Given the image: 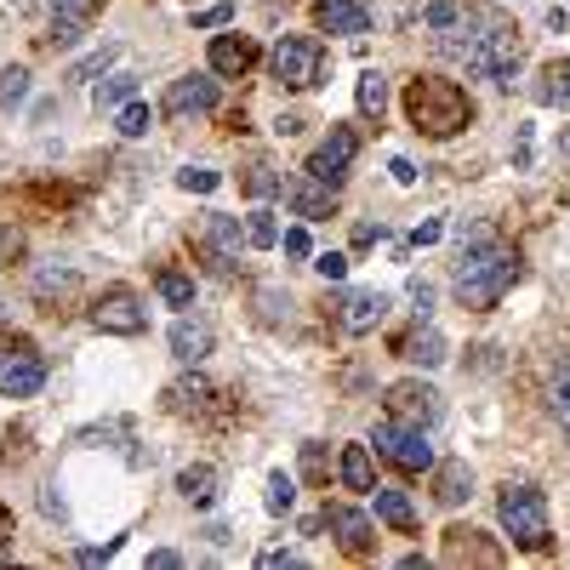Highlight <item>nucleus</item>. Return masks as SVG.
Masks as SVG:
<instances>
[{"instance_id": "6", "label": "nucleus", "mask_w": 570, "mask_h": 570, "mask_svg": "<svg viewBox=\"0 0 570 570\" xmlns=\"http://www.w3.org/2000/svg\"><path fill=\"white\" fill-rule=\"evenodd\" d=\"M440 411H445L440 388H428L422 377H406V383L388 388V417H394V422H417V428H428V422H440Z\"/></svg>"}, {"instance_id": "46", "label": "nucleus", "mask_w": 570, "mask_h": 570, "mask_svg": "<svg viewBox=\"0 0 570 570\" xmlns=\"http://www.w3.org/2000/svg\"><path fill=\"white\" fill-rule=\"evenodd\" d=\"M178 565H183L178 548H155V554H149V570H178Z\"/></svg>"}, {"instance_id": "12", "label": "nucleus", "mask_w": 570, "mask_h": 570, "mask_svg": "<svg viewBox=\"0 0 570 570\" xmlns=\"http://www.w3.org/2000/svg\"><path fill=\"white\" fill-rule=\"evenodd\" d=\"M103 0H52V46H75L98 23Z\"/></svg>"}, {"instance_id": "4", "label": "nucleus", "mask_w": 570, "mask_h": 570, "mask_svg": "<svg viewBox=\"0 0 570 570\" xmlns=\"http://www.w3.org/2000/svg\"><path fill=\"white\" fill-rule=\"evenodd\" d=\"M371 445H377V456H388V463L399 468V474H434V445H428V434L417 422H377V434H371Z\"/></svg>"}, {"instance_id": "51", "label": "nucleus", "mask_w": 570, "mask_h": 570, "mask_svg": "<svg viewBox=\"0 0 570 570\" xmlns=\"http://www.w3.org/2000/svg\"><path fill=\"white\" fill-rule=\"evenodd\" d=\"M303 468H308V474H320V468H326V456H320V445H303Z\"/></svg>"}, {"instance_id": "21", "label": "nucleus", "mask_w": 570, "mask_h": 570, "mask_svg": "<svg viewBox=\"0 0 570 570\" xmlns=\"http://www.w3.org/2000/svg\"><path fill=\"white\" fill-rule=\"evenodd\" d=\"M171 354H178L183 365L206 360V354H212V331L200 326V320H178V326H171Z\"/></svg>"}, {"instance_id": "5", "label": "nucleus", "mask_w": 570, "mask_h": 570, "mask_svg": "<svg viewBox=\"0 0 570 570\" xmlns=\"http://www.w3.org/2000/svg\"><path fill=\"white\" fill-rule=\"evenodd\" d=\"M269 69H274L280 86L308 92V86H320V75H326V52L314 41H303V35H280L274 52H269Z\"/></svg>"}, {"instance_id": "44", "label": "nucleus", "mask_w": 570, "mask_h": 570, "mask_svg": "<svg viewBox=\"0 0 570 570\" xmlns=\"http://www.w3.org/2000/svg\"><path fill=\"white\" fill-rule=\"evenodd\" d=\"M411 303H417V314L428 320V308H434V285H428V280H411Z\"/></svg>"}, {"instance_id": "24", "label": "nucleus", "mask_w": 570, "mask_h": 570, "mask_svg": "<svg viewBox=\"0 0 570 570\" xmlns=\"http://www.w3.org/2000/svg\"><path fill=\"white\" fill-rule=\"evenodd\" d=\"M206 399H212V383L206 377H178L166 388V406L178 411V417H189V411H206Z\"/></svg>"}, {"instance_id": "28", "label": "nucleus", "mask_w": 570, "mask_h": 570, "mask_svg": "<svg viewBox=\"0 0 570 570\" xmlns=\"http://www.w3.org/2000/svg\"><path fill=\"white\" fill-rule=\"evenodd\" d=\"M377 513L394 525V531H417V508L406 491H388V485H377Z\"/></svg>"}, {"instance_id": "38", "label": "nucleus", "mask_w": 570, "mask_h": 570, "mask_svg": "<svg viewBox=\"0 0 570 570\" xmlns=\"http://www.w3.org/2000/svg\"><path fill=\"white\" fill-rule=\"evenodd\" d=\"M314 274H320V280H342V274H349V256H342V251H320V256H314Z\"/></svg>"}, {"instance_id": "31", "label": "nucleus", "mask_w": 570, "mask_h": 570, "mask_svg": "<svg viewBox=\"0 0 570 570\" xmlns=\"http://www.w3.org/2000/svg\"><path fill=\"white\" fill-rule=\"evenodd\" d=\"M292 502H297V479H292V474H269L263 508H269V513H292Z\"/></svg>"}, {"instance_id": "53", "label": "nucleus", "mask_w": 570, "mask_h": 570, "mask_svg": "<svg viewBox=\"0 0 570 570\" xmlns=\"http://www.w3.org/2000/svg\"><path fill=\"white\" fill-rule=\"evenodd\" d=\"M559 155H565V160H570V126H565V132H559Z\"/></svg>"}, {"instance_id": "16", "label": "nucleus", "mask_w": 570, "mask_h": 570, "mask_svg": "<svg viewBox=\"0 0 570 570\" xmlns=\"http://www.w3.org/2000/svg\"><path fill=\"white\" fill-rule=\"evenodd\" d=\"M206 57H212V75H228V80H240V75L256 64V46H251L246 35H217Z\"/></svg>"}, {"instance_id": "36", "label": "nucleus", "mask_w": 570, "mask_h": 570, "mask_svg": "<svg viewBox=\"0 0 570 570\" xmlns=\"http://www.w3.org/2000/svg\"><path fill=\"white\" fill-rule=\"evenodd\" d=\"M29 98V69H0V109H12Z\"/></svg>"}, {"instance_id": "40", "label": "nucleus", "mask_w": 570, "mask_h": 570, "mask_svg": "<svg viewBox=\"0 0 570 570\" xmlns=\"http://www.w3.org/2000/svg\"><path fill=\"white\" fill-rule=\"evenodd\" d=\"M228 18H235V7H228V0H217V7H206V12H194V29H223Z\"/></svg>"}, {"instance_id": "26", "label": "nucleus", "mask_w": 570, "mask_h": 570, "mask_svg": "<svg viewBox=\"0 0 570 570\" xmlns=\"http://www.w3.org/2000/svg\"><path fill=\"white\" fill-rule=\"evenodd\" d=\"M399 354H406L411 365H428V371H434V365H445V337H440L434 326L422 320V331H417V337H411V342H406V349H399Z\"/></svg>"}, {"instance_id": "43", "label": "nucleus", "mask_w": 570, "mask_h": 570, "mask_svg": "<svg viewBox=\"0 0 570 570\" xmlns=\"http://www.w3.org/2000/svg\"><path fill=\"white\" fill-rule=\"evenodd\" d=\"M114 554H121V536L103 542V548H80V554H75V565H103V559H114Z\"/></svg>"}, {"instance_id": "25", "label": "nucleus", "mask_w": 570, "mask_h": 570, "mask_svg": "<svg viewBox=\"0 0 570 570\" xmlns=\"http://www.w3.org/2000/svg\"><path fill=\"white\" fill-rule=\"evenodd\" d=\"M542 103L554 109H570V57H554V64H542V86H536Z\"/></svg>"}, {"instance_id": "39", "label": "nucleus", "mask_w": 570, "mask_h": 570, "mask_svg": "<svg viewBox=\"0 0 570 570\" xmlns=\"http://www.w3.org/2000/svg\"><path fill=\"white\" fill-rule=\"evenodd\" d=\"M246 189H251V194H263V200H269V194L280 189V178H274V171H269V166H251V171H246Z\"/></svg>"}, {"instance_id": "3", "label": "nucleus", "mask_w": 570, "mask_h": 570, "mask_svg": "<svg viewBox=\"0 0 570 570\" xmlns=\"http://www.w3.org/2000/svg\"><path fill=\"white\" fill-rule=\"evenodd\" d=\"M497 520H502V536L525 554H542L554 542V520H548V497L536 485H502L497 497Z\"/></svg>"}, {"instance_id": "52", "label": "nucleus", "mask_w": 570, "mask_h": 570, "mask_svg": "<svg viewBox=\"0 0 570 570\" xmlns=\"http://www.w3.org/2000/svg\"><path fill=\"white\" fill-rule=\"evenodd\" d=\"M0 7H7V12H29V7H35V0H0Z\"/></svg>"}, {"instance_id": "10", "label": "nucleus", "mask_w": 570, "mask_h": 570, "mask_svg": "<svg viewBox=\"0 0 570 570\" xmlns=\"http://www.w3.org/2000/svg\"><path fill=\"white\" fill-rule=\"evenodd\" d=\"M41 388H46L41 354H29V349L0 354V399H29V394H41Z\"/></svg>"}, {"instance_id": "22", "label": "nucleus", "mask_w": 570, "mask_h": 570, "mask_svg": "<svg viewBox=\"0 0 570 570\" xmlns=\"http://www.w3.org/2000/svg\"><path fill=\"white\" fill-rule=\"evenodd\" d=\"M178 491H183L194 508H212V502H217V468H212V463H189V468L178 474Z\"/></svg>"}, {"instance_id": "19", "label": "nucleus", "mask_w": 570, "mask_h": 570, "mask_svg": "<svg viewBox=\"0 0 570 570\" xmlns=\"http://www.w3.org/2000/svg\"><path fill=\"white\" fill-rule=\"evenodd\" d=\"M337 474L349 491H377V468H371V445H342L337 456Z\"/></svg>"}, {"instance_id": "34", "label": "nucleus", "mask_w": 570, "mask_h": 570, "mask_svg": "<svg viewBox=\"0 0 570 570\" xmlns=\"http://www.w3.org/2000/svg\"><path fill=\"white\" fill-rule=\"evenodd\" d=\"M149 126H155V109L149 103H126L121 109V137H149Z\"/></svg>"}, {"instance_id": "18", "label": "nucleus", "mask_w": 570, "mask_h": 570, "mask_svg": "<svg viewBox=\"0 0 570 570\" xmlns=\"http://www.w3.org/2000/svg\"><path fill=\"white\" fill-rule=\"evenodd\" d=\"M445 554H451V565H463V559H468V565H502V548H485L474 525L445 531Z\"/></svg>"}, {"instance_id": "42", "label": "nucleus", "mask_w": 570, "mask_h": 570, "mask_svg": "<svg viewBox=\"0 0 570 570\" xmlns=\"http://www.w3.org/2000/svg\"><path fill=\"white\" fill-rule=\"evenodd\" d=\"M69 285H75V274H69V269H46V274H41V297H52V292H69Z\"/></svg>"}, {"instance_id": "15", "label": "nucleus", "mask_w": 570, "mask_h": 570, "mask_svg": "<svg viewBox=\"0 0 570 570\" xmlns=\"http://www.w3.org/2000/svg\"><path fill=\"white\" fill-rule=\"evenodd\" d=\"M326 520H331V531H337V542H342V554L365 559L371 548H377V531H371V520H365L360 508H331Z\"/></svg>"}, {"instance_id": "9", "label": "nucleus", "mask_w": 570, "mask_h": 570, "mask_svg": "<svg viewBox=\"0 0 570 570\" xmlns=\"http://www.w3.org/2000/svg\"><path fill=\"white\" fill-rule=\"evenodd\" d=\"M92 326L109 331V337H142L149 331V308H142L132 292H103L98 308H92Z\"/></svg>"}, {"instance_id": "41", "label": "nucleus", "mask_w": 570, "mask_h": 570, "mask_svg": "<svg viewBox=\"0 0 570 570\" xmlns=\"http://www.w3.org/2000/svg\"><path fill=\"white\" fill-rule=\"evenodd\" d=\"M440 240H445V223L440 217H428V223L411 228V246H440Z\"/></svg>"}, {"instance_id": "29", "label": "nucleus", "mask_w": 570, "mask_h": 570, "mask_svg": "<svg viewBox=\"0 0 570 570\" xmlns=\"http://www.w3.org/2000/svg\"><path fill=\"white\" fill-rule=\"evenodd\" d=\"M160 297L171 303V308H194V280L189 274H178V269H160Z\"/></svg>"}, {"instance_id": "17", "label": "nucleus", "mask_w": 570, "mask_h": 570, "mask_svg": "<svg viewBox=\"0 0 570 570\" xmlns=\"http://www.w3.org/2000/svg\"><path fill=\"white\" fill-rule=\"evenodd\" d=\"M383 320H388V292H371V285H365V292H354L349 297V314H342V326H349L354 337L377 331Z\"/></svg>"}, {"instance_id": "20", "label": "nucleus", "mask_w": 570, "mask_h": 570, "mask_svg": "<svg viewBox=\"0 0 570 570\" xmlns=\"http://www.w3.org/2000/svg\"><path fill=\"white\" fill-rule=\"evenodd\" d=\"M468 491H474V474H468V463H434V497L445 502V508H456V502H468Z\"/></svg>"}, {"instance_id": "45", "label": "nucleus", "mask_w": 570, "mask_h": 570, "mask_svg": "<svg viewBox=\"0 0 570 570\" xmlns=\"http://www.w3.org/2000/svg\"><path fill=\"white\" fill-rule=\"evenodd\" d=\"M285 256H308V228H285Z\"/></svg>"}, {"instance_id": "7", "label": "nucleus", "mask_w": 570, "mask_h": 570, "mask_svg": "<svg viewBox=\"0 0 570 570\" xmlns=\"http://www.w3.org/2000/svg\"><path fill=\"white\" fill-rule=\"evenodd\" d=\"M200 251L212 256V269H217V274H228V269H235L240 256L251 251L246 223H240V217H228V212H212V217H206V246H200Z\"/></svg>"}, {"instance_id": "37", "label": "nucleus", "mask_w": 570, "mask_h": 570, "mask_svg": "<svg viewBox=\"0 0 570 570\" xmlns=\"http://www.w3.org/2000/svg\"><path fill=\"white\" fill-rule=\"evenodd\" d=\"M114 57H121V46H109V52H92V57H86V64H80V69H75L69 80H98V75H103V69L114 64Z\"/></svg>"}, {"instance_id": "2", "label": "nucleus", "mask_w": 570, "mask_h": 570, "mask_svg": "<svg viewBox=\"0 0 570 570\" xmlns=\"http://www.w3.org/2000/svg\"><path fill=\"white\" fill-rule=\"evenodd\" d=\"M406 114H411V126L428 132V137H451V132H463L474 121V103L468 92L456 80H440V75H417L406 86Z\"/></svg>"}, {"instance_id": "33", "label": "nucleus", "mask_w": 570, "mask_h": 570, "mask_svg": "<svg viewBox=\"0 0 570 570\" xmlns=\"http://www.w3.org/2000/svg\"><path fill=\"white\" fill-rule=\"evenodd\" d=\"M548 406H554L559 428H565V434H570V360L559 365V377H554V388H548Z\"/></svg>"}, {"instance_id": "47", "label": "nucleus", "mask_w": 570, "mask_h": 570, "mask_svg": "<svg viewBox=\"0 0 570 570\" xmlns=\"http://www.w3.org/2000/svg\"><path fill=\"white\" fill-rule=\"evenodd\" d=\"M388 171H394V183H399V189H411V183H417V166H411V160H388Z\"/></svg>"}, {"instance_id": "32", "label": "nucleus", "mask_w": 570, "mask_h": 570, "mask_svg": "<svg viewBox=\"0 0 570 570\" xmlns=\"http://www.w3.org/2000/svg\"><path fill=\"white\" fill-rule=\"evenodd\" d=\"M463 18H468V12L456 7V0H428V7H422V23L434 29V35H445V29H456Z\"/></svg>"}, {"instance_id": "1", "label": "nucleus", "mask_w": 570, "mask_h": 570, "mask_svg": "<svg viewBox=\"0 0 570 570\" xmlns=\"http://www.w3.org/2000/svg\"><path fill=\"white\" fill-rule=\"evenodd\" d=\"M513 280H520V256L497 240H474V246H463V256H456V269H451V292L463 308L485 314L513 292Z\"/></svg>"}, {"instance_id": "8", "label": "nucleus", "mask_w": 570, "mask_h": 570, "mask_svg": "<svg viewBox=\"0 0 570 570\" xmlns=\"http://www.w3.org/2000/svg\"><path fill=\"white\" fill-rule=\"evenodd\" d=\"M354 155H360V137H354L349 126H331V137H326L320 149L308 155V166H303V171H308V178H320V183H331V189H337L342 178H349Z\"/></svg>"}, {"instance_id": "50", "label": "nucleus", "mask_w": 570, "mask_h": 570, "mask_svg": "<svg viewBox=\"0 0 570 570\" xmlns=\"http://www.w3.org/2000/svg\"><path fill=\"white\" fill-rule=\"evenodd\" d=\"M371 240H383V228L377 223H354V246H371Z\"/></svg>"}, {"instance_id": "14", "label": "nucleus", "mask_w": 570, "mask_h": 570, "mask_svg": "<svg viewBox=\"0 0 570 570\" xmlns=\"http://www.w3.org/2000/svg\"><path fill=\"white\" fill-rule=\"evenodd\" d=\"M314 23H320L326 35H371V7H360V0H320Z\"/></svg>"}, {"instance_id": "49", "label": "nucleus", "mask_w": 570, "mask_h": 570, "mask_svg": "<svg viewBox=\"0 0 570 570\" xmlns=\"http://www.w3.org/2000/svg\"><path fill=\"white\" fill-rule=\"evenodd\" d=\"M263 565H269V570H280V565H303V559H297L292 548H269V554H263Z\"/></svg>"}, {"instance_id": "48", "label": "nucleus", "mask_w": 570, "mask_h": 570, "mask_svg": "<svg viewBox=\"0 0 570 570\" xmlns=\"http://www.w3.org/2000/svg\"><path fill=\"white\" fill-rule=\"evenodd\" d=\"M303 126H308L303 114H280V121H274V132H280V137H303Z\"/></svg>"}, {"instance_id": "30", "label": "nucleus", "mask_w": 570, "mask_h": 570, "mask_svg": "<svg viewBox=\"0 0 570 570\" xmlns=\"http://www.w3.org/2000/svg\"><path fill=\"white\" fill-rule=\"evenodd\" d=\"M246 235H251V246H256V251L280 246V223H274V212H269V206H256V212L246 217Z\"/></svg>"}, {"instance_id": "35", "label": "nucleus", "mask_w": 570, "mask_h": 570, "mask_svg": "<svg viewBox=\"0 0 570 570\" xmlns=\"http://www.w3.org/2000/svg\"><path fill=\"white\" fill-rule=\"evenodd\" d=\"M217 183H223V178H217L212 166H183V171H178V189H183V194H212Z\"/></svg>"}, {"instance_id": "11", "label": "nucleus", "mask_w": 570, "mask_h": 570, "mask_svg": "<svg viewBox=\"0 0 570 570\" xmlns=\"http://www.w3.org/2000/svg\"><path fill=\"white\" fill-rule=\"evenodd\" d=\"M285 200H292V212H297L303 223H320V217L337 212V189L320 183V178H308V171H297V178L285 183Z\"/></svg>"}, {"instance_id": "54", "label": "nucleus", "mask_w": 570, "mask_h": 570, "mask_svg": "<svg viewBox=\"0 0 570 570\" xmlns=\"http://www.w3.org/2000/svg\"><path fill=\"white\" fill-rule=\"evenodd\" d=\"M0 565H7V554H0Z\"/></svg>"}, {"instance_id": "23", "label": "nucleus", "mask_w": 570, "mask_h": 570, "mask_svg": "<svg viewBox=\"0 0 570 570\" xmlns=\"http://www.w3.org/2000/svg\"><path fill=\"white\" fill-rule=\"evenodd\" d=\"M354 103H360L365 121H383V109H388V75H383V69H360Z\"/></svg>"}, {"instance_id": "13", "label": "nucleus", "mask_w": 570, "mask_h": 570, "mask_svg": "<svg viewBox=\"0 0 570 570\" xmlns=\"http://www.w3.org/2000/svg\"><path fill=\"white\" fill-rule=\"evenodd\" d=\"M217 109V75H183L166 92V114H212Z\"/></svg>"}, {"instance_id": "27", "label": "nucleus", "mask_w": 570, "mask_h": 570, "mask_svg": "<svg viewBox=\"0 0 570 570\" xmlns=\"http://www.w3.org/2000/svg\"><path fill=\"white\" fill-rule=\"evenodd\" d=\"M132 98H137V80H132V75H109V80H98V86H92V103H98V114L126 109Z\"/></svg>"}]
</instances>
